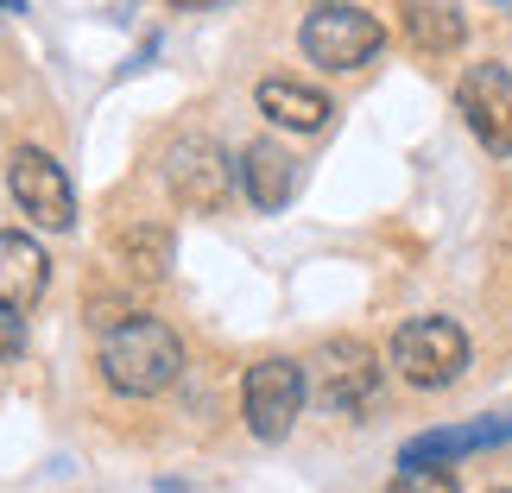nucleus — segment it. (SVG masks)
Listing matches in <instances>:
<instances>
[{"label":"nucleus","instance_id":"1","mask_svg":"<svg viewBox=\"0 0 512 493\" xmlns=\"http://www.w3.org/2000/svg\"><path fill=\"white\" fill-rule=\"evenodd\" d=\"M184 367V348L159 317H121L102 329V373L127 399H159Z\"/></svg>","mask_w":512,"mask_h":493},{"label":"nucleus","instance_id":"2","mask_svg":"<svg viewBox=\"0 0 512 493\" xmlns=\"http://www.w3.org/2000/svg\"><path fill=\"white\" fill-rule=\"evenodd\" d=\"M298 45H304L310 64H323V70H361V64L380 57L386 26L367 7H354V0H323V7L304 13Z\"/></svg>","mask_w":512,"mask_h":493},{"label":"nucleus","instance_id":"3","mask_svg":"<svg viewBox=\"0 0 512 493\" xmlns=\"http://www.w3.org/2000/svg\"><path fill=\"white\" fill-rule=\"evenodd\" d=\"M392 367H399L405 386L443 392V386H456L462 367H468V335L449 317H411L399 335H392Z\"/></svg>","mask_w":512,"mask_h":493},{"label":"nucleus","instance_id":"4","mask_svg":"<svg viewBox=\"0 0 512 493\" xmlns=\"http://www.w3.org/2000/svg\"><path fill=\"white\" fill-rule=\"evenodd\" d=\"M310 399V380L298 361H285V354H266V361L247 367L241 380V418L260 443H285L291 424H298V411Z\"/></svg>","mask_w":512,"mask_h":493},{"label":"nucleus","instance_id":"5","mask_svg":"<svg viewBox=\"0 0 512 493\" xmlns=\"http://www.w3.org/2000/svg\"><path fill=\"white\" fill-rule=\"evenodd\" d=\"M310 399H317L329 418H354V411L373 405V392H380V354L367 342H354V335H336V342L317 348V361H310Z\"/></svg>","mask_w":512,"mask_h":493},{"label":"nucleus","instance_id":"6","mask_svg":"<svg viewBox=\"0 0 512 493\" xmlns=\"http://www.w3.org/2000/svg\"><path fill=\"white\" fill-rule=\"evenodd\" d=\"M234 177H241V165H234L215 140H203V133H184V140L165 152V184L177 196V209H190V215H215V209H222L228 190H234Z\"/></svg>","mask_w":512,"mask_h":493},{"label":"nucleus","instance_id":"7","mask_svg":"<svg viewBox=\"0 0 512 493\" xmlns=\"http://www.w3.org/2000/svg\"><path fill=\"white\" fill-rule=\"evenodd\" d=\"M7 190H13V203L32 228H70L76 222V184L45 146H13Z\"/></svg>","mask_w":512,"mask_h":493},{"label":"nucleus","instance_id":"8","mask_svg":"<svg viewBox=\"0 0 512 493\" xmlns=\"http://www.w3.org/2000/svg\"><path fill=\"white\" fill-rule=\"evenodd\" d=\"M456 114L494 159H512V70L506 64H468L456 83Z\"/></svg>","mask_w":512,"mask_h":493},{"label":"nucleus","instance_id":"9","mask_svg":"<svg viewBox=\"0 0 512 493\" xmlns=\"http://www.w3.org/2000/svg\"><path fill=\"white\" fill-rule=\"evenodd\" d=\"M512 443V418H481V424H456V430H424L399 449V468H449L475 449H494Z\"/></svg>","mask_w":512,"mask_h":493},{"label":"nucleus","instance_id":"10","mask_svg":"<svg viewBox=\"0 0 512 493\" xmlns=\"http://www.w3.org/2000/svg\"><path fill=\"white\" fill-rule=\"evenodd\" d=\"M51 285V260L26 228H0V304L32 310Z\"/></svg>","mask_w":512,"mask_h":493},{"label":"nucleus","instance_id":"11","mask_svg":"<svg viewBox=\"0 0 512 493\" xmlns=\"http://www.w3.org/2000/svg\"><path fill=\"white\" fill-rule=\"evenodd\" d=\"M298 184H304V171L279 140H253L241 152V190L253 196V209H285L298 196Z\"/></svg>","mask_w":512,"mask_h":493},{"label":"nucleus","instance_id":"12","mask_svg":"<svg viewBox=\"0 0 512 493\" xmlns=\"http://www.w3.org/2000/svg\"><path fill=\"white\" fill-rule=\"evenodd\" d=\"M253 95H260V114H266V121H279L285 133H323V127H329V114H336L317 89L291 83V76H266V83L253 89Z\"/></svg>","mask_w":512,"mask_h":493},{"label":"nucleus","instance_id":"13","mask_svg":"<svg viewBox=\"0 0 512 493\" xmlns=\"http://www.w3.org/2000/svg\"><path fill=\"white\" fill-rule=\"evenodd\" d=\"M399 13H405V38L418 45L424 57H449V51H462V38H468V19L456 0H399Z\"/></svg>","mask_w":512,"mask_h":493},{"label":"nucleus","instance_id":"14","mask_svg":"<svg viewBox=\"0 0 512 493\" xmlns=\"http://www.w3.org/2000/svg\"><path fill=\"white\" fill-rule=\"evenodd\" d=\"M114 260H121V272H133V279H165V266H171V234L159 222H140V228H127V234H114Z\"/></svg>","mask_w":512,"mask_h":493},{"label":"nucleus","instance_id":"15","mask_svg":"<svg viewBox=\"0 0 512 493\" xmlns=\"http://www.w3.org/2000/svg\"><path fill=\"white\" fill-rule=\"evenodd\" d=\"M386 493H456V475H443V468H399Z\"/></svg>","mask_w":512,"mask_h":493},{"label":"nucleus","instance_id":"16","mask_svg":"<svg viewBox=\"0 0 512 493\" xmlns=\"http://www.w3.org/2000/svg\"><path fill=\"white\" fill-rule=\"evenodd\" d=\"M26 354V310L0 304V361H19Z\"/></svg>","mask_w":512,"mask_h":493},{"label":"nucleus","instance_id":"17","mask_svg":"<svg viewBox=\"0 0 512 493\" xmlns=\"http://www.w3.org/2000/svg\"><path fill=\"white\" fill-rule=\"evenodd\" d=\"M165 7H177V13H209V7H234V0H165Z\"/></svg>","mask_w":512,"mask_h":493},{"label":"nucleus","instance_id":"18","mask_svg":"<svg viewBox=\"0 0 512 493\" xmlns=\"http://www.w3.org/2000/svg\"><path fill=\"white\" fill-rule=\"evenodd\" d=\"M19 7H26V0H0V13H19Z\"/></svg>","mask_w":512,"mask_h":493},{"label":"nucleus","instance_id":"19","mask_svg":"<svg viewBox=\"0 0 512 493\" xmlns=\"http://www.w3.org/2000/svg\"><path fill=\"white\" fill-rule=\"evenodd\" d=\"M500 7H512V0H500Z\"/></svg>","mask_w":512,"mask_h":493},{"label":"nucleus","instance_id":"20","mask_svg":"<svg viewBox=\"0 0 512 493\" xmlns=\"http://www.w3.org/2000/svg\"><path fill=\"white\" fill-rule=\"evenodd\" d=\"M500 493H506V487H500Z\"/></svg>","mask_w":512,"mask_h":493}]
</instances>
